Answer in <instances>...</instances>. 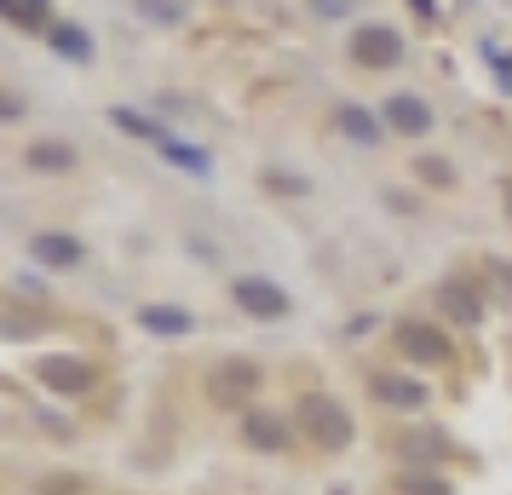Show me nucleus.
Wrapping results in <instances>:
<instances>
[{
  "instance_id": "nucleus-1",
  "label": "nucleus",
  "mask_w": 512,
  "mask_h": 495,
  "mask_svg": "<svg viewBox=\"0 0 512 495\" xmlns=\"http://www.w3.org/2000/svg\"><path fill=\"white\" fill-rule=\"evenodd\" d=\"M351 58L369 70H392V64H403V35L392 24H363L351 35Z\"/></svg>"
},
{
  "instance_id": "nucleus-2",
  "label": "nucleus",
  "mask_w": 512,
  "mask_h": 495,
  "mask_svg": "<svg viewBox=\"0 0 512 495\" xmlns=\"http://www.w3.org/2000/svg\"><path fill=\"white\" fill-rule=\"evenodd\" d=\"M231 294L248 317H282V311H288V294H282L277 283H265V277H236Z\"/></svg>"
},
{
  "instance_id": "nucleus-3",
  "label": "nucleus",
  "mask_w": 512,
  "mask_h": 495,
  "mask_svg": "<svg viewBox=\"0 0 512 495\" xmlns=\"http://www.w3.org/2000/svg\"><path fill=\"white\" fill-rule=\"evenodd\" d=\"M305 432H311L317 444L340 449V444L351 438V426H346V409H340V403H328V398H311V403H305Z\"/></svg>"
},
{
  "instance_id": "nucleus-4",
  "label": "nucleus",
  "mask_w": 512,
  "mask_h": 495,
  "mask_svg": "<svg viewBox=\"0 0 512 495\" xmlns=\"http://www.w3.org/2000/svg\"><path fill=\"white\" fill-rule=\"evenodd\" d=\"M397 346L415 357V363H449V357H455V346H449L432 323H403V329H397Z\"/></svg>"
},
{
  "instance_id": "nucleus-5",
  "label": "nucleus",
  "mask_w": 512,
  "mask_h": 495,
  "mask_svg": "<svg viewBox=\"0 0 512 495\" xmlns=\"http://www.w3.org/2000/svg\"><path fill=\"white\" fill-rule=\"evenodd\" d=\"M386 121H392L403 139H420V133H432V104L415 93H392L386 98Z\"/></svg>"
},
{
  "instance_id": "nucleus-6",
  "label": "nucleus",
  "mask_w": 512,
  "mask_h": 495,
  "mask_svg": "<svg viewBox=\"0 0 512 495\" xmlns=\"http://www.w3.org/2000/svg\"><path fill=\"white\" fill-rule=\"evenodd\" d=\"M340 133H346L351 144H363V150H374V144L386 139V127H380V116H369L363 104H340Z\"/></svg>"
},
{
  "instance_id": "nucleus-7",
  "label": "nucleus",
  "mask_w": 512,
  "mask_h": 495,
  "mask_svg": "<svg viewBox=\"0 0 512 495\" xmlns=\"http://www.w3.org/2000/svg\"><path fill=\"white\" fill-rule=\"evenodd\" d=\"M41 380L58 386V392H87V386H93V369H87L81 357H47V363H41Z\"/></svg>"
},
{
  "instance_id": "nucleus-8",
  "label": "nucleus",
  "mask_w": 512,
  "mask_h": 495,
  "mask_svg": "<svg viewBox=\"0 0 512 495\" xmlns=\"http://www.w3.org/2000/svg\"><path fill=\"white\" fill-rule=\"evenodd\" d=\"M47 41H52L58 58H75V64H81V58H93V35H87L81 24H52Z\"/></svg>"
},
{
  "instance_id": "nucleus-9",
  "label": "nucleus",
  "mask_w": 512,
  "mask_h": 495,
  "mask_svg": "<svg viewBox=\"0 0 512 495\" xmlns=\"http://www.w3.org/2000/svg\"><path fill=\"white\" fill-rule=\"evenodd\" d=\"M35 260H47V265H75L81 260V242L64 231H47V236H35Z\"/></svg>"
},
{
  "instance_id": "nucleus-10",
  "label": "nucleus",
  "mask_w": 512,
  "mask_h": 495,
  "mask_svg": "<svg viewBox=\"0 0 512 495\" xmlns=\"http://www.w3.org/2000/svg\"><path fill=\"white\" fill-rule=\"evenodd\" d=\"M139 323H144V329H156V334H185L190 329V311H179V306H144Z\"/></svg>"
},
{
  "instance_id": "nucleus-11",
  "label": "nucleus",
  "mask_w": 512,
  "mask_h": 495,
  "mask_svg": "<svg viewBox=\"0 0 512 495\" xmlns=\"http://www.w3.org/2000/svg\"><path fill=\"white\" fill-rule=\"evenodd\" d=\"M29 162H35V167H47V173H64V167H70L75 156H70V144L47 139V144H35V150H29Z\"/></svg>"
},
{
  "instance_id": "nucleus-12",
  "label": "nucleus",
  "mask_w": 512,
  "mask_h": 495,
  "mask_svg": "<svg viewBox=\"0 0 512 495\" xmlns=\"http://www.w3.org/2000/svg\"><path fill=\"white\" fill-rule=\"evenodd\" d=\"M0 18H12V24H47V0H0Z\"/></svg>"
},
{
  "instance_id": "nucleus-13",
  "label": "nucleus",
  "mask_w": 512,
  "mask_h": 495,
  "mask_svg": "<svg viewBox=\"0 0 512 495\" xmlns=\"http://www.w3.org/2000/svg\"><path fill=\"white\" fill-rule=\"evenodd\" d=\"M116 127H127V133H139V139H150V144H167L173 133H162L150 116H133V110H116Z\"/></svg>"
},
{
  "instance_id": "nucleus-14",
  "label": "nucleus",
  "mask_w": 512,
  "mask_h": 495,
  "mask_svg": "<svg viewBox=\"0 0 512 495\" xmlns=\"http://www.w3.org/2000/svg\"><path fill=\"white\" fill-rule=\"evenodd\" d=\"M374 392H380V398H392V403H403V409H415V403L426 398L415 380H374Z\"/></svg>"
},
{
  "instance_id": "nucleus-15",
  "label": "nucleus",
  "mask_w": 512,
  "mask_h": 495,
  "mask_svg": "<svg viewBox=\"0 0 512 495\" xmlns=\"http://www.w3.org/2000/svg\"><path fill=\"white\" fill-rule=\"evenodd\" d=\"M219 398H242V392H248V386H254V369H248V363H231V369H219Z\"/></svg>"
},
{
  "instance_id": "nucleus-16",
  "label": "nucleus",
  "mask_w": 512,
  "mask_h": 495,
  "mask_svg": "<svg viewBox=\"0 0 512 495\" xmlns=\"http://www.w3.org/2000/svg\"><path fill=\"white\" fill-rule=\"evenodd\" d=\"M415 173L426 179V185H438V190H449V185H455V167H449V162H438V156H420V162H415Z\"/></svg>"
},
{
  "instance_id": "nucleus-17",
  "label": "nucleus",
  "mask_w": 512,
  "mask_h": 495,
  "mask_svg": "<svg viewBox=\"0 0 512 495\" xmlns=\"http://www.w3.org/2000/svg\"><path fill=\"white\" fill-rule=\"evenodd\" d=\"M162 156H167V162H185L190 173H208V156H202V150H190V144H179V139H167Z\"/></svg>"
},
{
  "instance_id": "nucleus-18",
  "label": "nucleus",
  "mask_w": 512,
  "mask_h": 495,
  "mask_svg": "<svg viewBox=\"0 0 512 495\" xmlns=\"http://www.w3.org/2000/svg\"><path fill=\"white\" fill-rule=\"evenodd\" d=\"M248 438L265 444V449H282V426L271 421V415H254V421H248Z\"/></svg>"
},
{
  "instance_id": "nucleus-19",
  "label": "nucleus",
  "mask_w": 512,
  "mask_h": 495,
  "mask_svg": "<svg viewBox=\"0 0 512 495\" xmlns=\"http://www.w3.org/2000/svg\"><path fill=\"white\" fill-rule=\"evenodd\" d=\"M144 18H156V24H179L185 6H179V0H144Z\"/></svg>"
},
{
  "instance_id": "nucleus-20",
  "label": "nucleus",
  "mask_w": 512,
  "mask_h": 495,
  "mask_svg": "<svg viewBox=\"0 0 512 495\" xmlns=\"http://www.w3.org/2000/svg\"><path fill=\"white\" fill-rule=\"evenodd\" d=\"M311 6H317V18H346L357 0H311Z\"/></svg>"
},
{
  "instance_id": "nucleus-21",
  "label": "nucleus",
  "mask_w": 512,
  "mask_h": 495,
  "mask_svg": "<svg viewBox=\"0 0 512 495\" xmlns=\"http://www.w3.org/2000/svg\"><path fill=\"white\" fill-rule=\"evenodd\" d=\"M409 6H415V18H426V24L438 18V0H409Z\"/></svg>"
},
{
  "instance_id": "nucleus-22",
  "label": "nucleus",
  "mask_w": 512,
  "mask_h": 495,
  "mask_svg": "<svg viewBox=\"0 0 512 495\" xmlns=\"http://www.w3.org/2000/svg\"><path fill=\"white\" fill-rule=\"evenodd\" d=\"M0 116H6V121L18 116V104H12V98H6V93H0Z\"/></svg>"
},
{
  "instance_id": "nucleus-23",
  "label": "nucleus",
  "mask_w": 512,
  "mask_h": 495,
  "mask_svg": "<svg viewBox=\"0 0 512 495\" xmlns=\"http://www.w3.org/2000/svg\"><path fill=\"white\" fill-rule=\"evenodd\" d=\"M507 213H512V190H507Z\"/></svg>"
}]
</instances>
